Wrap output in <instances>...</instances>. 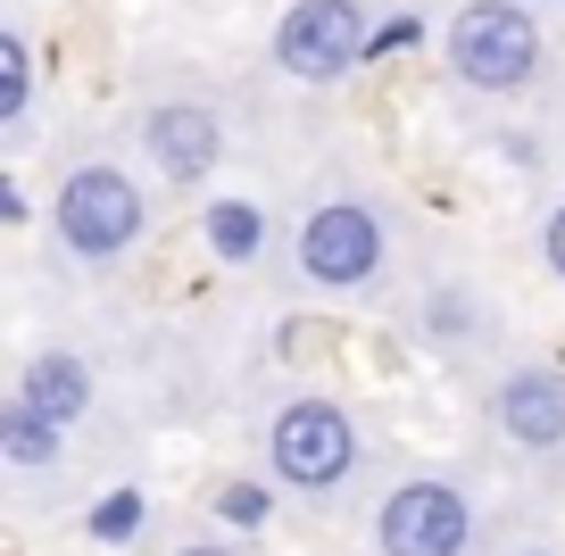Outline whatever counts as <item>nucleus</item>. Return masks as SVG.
<instances>
[{"instance_id":"nucleus-15","label":"nucleus","mask_w":565,"mask_h":556,"mask_svg":"<svg viewBox=\"0 0 565 556\" xmlns=\"http://www.w3.org/2000/svg\"><path fill=\"white\" fill-rule=\"evenodd\" d=\"M100 532H141V499H117V506H100Z\"/></svg>"},{"instance_id":"nucleus-18","label":"nucleus","mask_w":565,"mask_h":556,"mask_svg":"<svg viewBox=\"0 0 565 556\" xmlns=\"http://www.w3.org/2000/svg\"><path fill=\"white\" fill-rule=\"evenodd\" d=\"M515 556H557V548H515Z\"/></svg>"},{"instance_id":"nucleus-3","label":"nucleus","mask_w":565,"mask_h":556,"mask_svg":"<svg viewBox=\"0 0 565 556\" xmlns=\"http://www.w3.org/2000/svg\"><path fill=\"white\" fill-rule=\"evenodd\" d=\"M291 266H300L308 291H333V299H358L391 275V216L358 192H333L291 225Z\"/></svg>"},{"instance_id":"nucleus-10","label":"nucleus","mask_w":565,"mask_h":556,"mask_svg":"<svg viewBox=\"0 0 565 556\" xmlns=\"http://www.w3.org/2000/svg\"><path fill=\"white\" fill-rule=\"evenodd\" d=\"M67 457V432L51 416H34L25 399H0V466L9 473H51Z\"/></svg>"},{"instance_id":"nucleus-1","label":"nucleus","mask_w":565,"mask_h":556,"mask_svg":"<svg viewBox=\"0 0 565 556\" xmlns=\"http://www.w3.org/2000/svg\"><path fill=\"white\" fill-rule=\"evenodd\" d=\"M51 233L67 258L84 266H117L150 242V192L134 183V167L117 158H84L51 183Z\"/></svg>"},{"instance_id":"nucleus-7","label":"nucleus","mask_w":565,"mask_h":556,"mask_svg":"<svg viewBox=\"0 0 565 556\" xmlns=\"http://www.w3.org/2000/svg\"><path fill=\"white\" fill-rule=\"evenodd\" d=\"M141 158L167 174V183H183V192H200L216 167H225V117H216L209 100H192V92H167V100L141 108L134 125Z\"/></svg>"},{"instance_id":"nucleus-6","label":"nucleus","mask_w":565,"mask_h":556,"mask_svg":"<svg viewBox=\"0 0 565 556\" xmlns=\"http://www.w3.org/2000/svg\"><path fill=\"white\" fill-rule=\"evenodd\" d=\"M366 42H374L366 0H291L275 25V67L291 84H341L366 58Z\"/></svg>"},{"instance_id":"nucleus-11","label":"nucleus","mask_w":565,"mask_h":556,"mask_svg":"<svg viewBox=\"0 0 565 556\" xmlns=\"http://www.w3.org/2000/svg\"><path fill=\"white\" fill-rule=\"evenodd\" d=\"M200 242H209L225 266L266 258V209L258 200H209V209H200Z\"/></svg>"},{"instance_id":"nucleus-2","label":"nucleus","mask_w":565,"mask_h":556,"mask_svg":"<svg viewBox=\"0 0 565 556\" xmlns=\"http://www.w3.org/2000/svg\"><path fill=\"white\" fill-rule=\"evenodd\" d=\"M441 58L466 92H491V100L532 92L541 67H548L541 9H524V0H458L449 25H441Z\"/></svg>"},{"instance_id":"nucleus-12","label":"nucleus","mask_w":565,"mask_h":556,"mask_svg":"<svg viewBox=\"0 0 565 556\" xmlns=\"http://www.w3.org/2000/svg\"><path fill=\"white\" fill-rule=\"evenodd\" d=\"M34 108V42L25 25H0V133H18Z\"/></svg>"},{"instance_id":"nucleus-8","label":"nucleus","mask_w":565,"mask_h":556,"mask_svg":"<svg viewBox=\"0 0 565 556\" xmlns=\"http://www.w3.org/2000/svg\"><path fill=\"white\" fill-rule=\"evenodd\" d=\"M491 424L508 449L557 457L565 449V365H508L491 383Z\"/></svg>"},{"instance_id":"nucleus-16","label":"nucleus","mask_w":565,"mask_h":556,"mask_svg":"<svg viewBox=\"0 0 565 556\" xmlns=\"http://www.w3.org/2000/svg\"><path fill=\"white\" fill-rule=\"evenodd\" d=\"M167 556H249V548H233V539H175Z\"/></svg>"},{"instance_id":"nucleus-13","label":"nucleus","mask_w":565,"mask_h":556,"mask_svg":"<svg viewBox=\"0 0 565 556\" xmlns=\"http://www.w3.org/2000/svg\"><path fill=\"white\" fill-rule=\"evenodd\" d=\"M424 316H433V332H441V341H482V332H491V316H482L475 282H433Z\"/></svg>"},{"instance_id":"nucleus-14","label":"nucleus","mask_w":565,"mask_h":556,"mask_svg":"<svg viewBox=\"0 0 565 556\" xmlns=\"http://www.w3.org/2000/svg\"><path fill=\"white\" fill-rule=\"evenodd\" d=\"M541 266H548V275L565 282V200L548 209V225H541Z\"/></svg>"},{"instance_id":"nucleus-5","label":"nucleus","mask_w":565,"mask_h":556,"mask_svg":"<svg viewBox=\"0 0 565 556\" xmlns=\"http://www.w3.org/2000/svg\"><path fill=\"white\" fill-rule=\"evenodd\" d=\"M475 490L458 473H407L374 506V556H475Z\"/></svg>"},{"instance_id":"nucleus-17","label":"nucleus","mask_w":565,"mask_h":556,"mask_svg":"<svg viewBox=\"0 0 565 556\" xmlns=\"http://www.w3.org/2000/svg\"><path fill=\"white\" fill-rule=\"evenodd\" d=\"M524 9H565V0H524Z\"/></svg>"},{"instance_id":"nucleus-4","label":"nucleus","mask_w":565,"mask_h":556,"mask_svg":"<svg viewBox=\"0 0 565 556\" xmlns=\"http://www.w3.org/2000/svg\"><path fill=\"white\" fill-rule=\"evenodd\" d=\"M266 466H275V482L308 490V499H333L366 466V432L333 391H300L266 416Z\"/></svg>"},{"instance_id":"nucleus-9","label":"nucleus","mask_w":565,"mask_h":556,"mask_svg":"<svg viewBox=\"0 0 565 556\" xmlns=\"http://www.w3.org/2000/svg\"><path fill=\"white\" fill-rule=\"evenodd\" d=\"M9 399H25L34 416H51L58 432H75V424L92 416V399H100V383H92V357H84V349H34V357H18Z\"/></svg>"}]
</instances>
